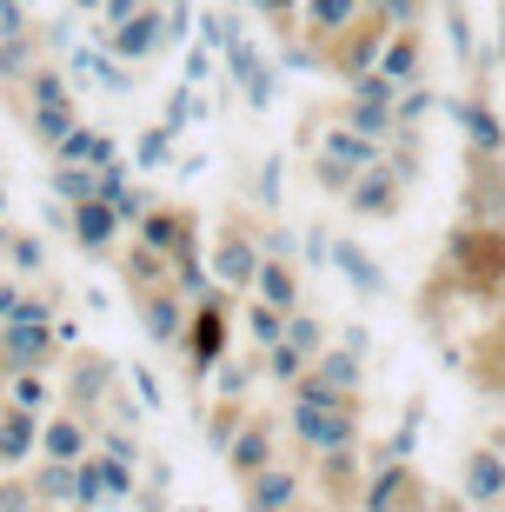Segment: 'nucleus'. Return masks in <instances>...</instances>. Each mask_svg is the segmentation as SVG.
<instances>
[{"mask_svg":"<svg viewBox=\"0 0 505 512\" xmlns=\"http://www.w3.org/2000/svg\"><path fill=\"white\" fill-rule=\"evenodd\" d=\"M300 433L313 439V446H333V453H346V446H353V426H346V413L333 406V393H326V399L313 393L300 406Z\"/></svg>","mask_w":505,"mask_h":512,"instance_id":"nucleus-1","label":"nucleus"},{"mask_svg":"<svg viewBox=\"0 0 505 512\" xmlns=\"http://www.w3.org/2000/svg\"><path fill=\"white\" fill-rule=\"evenodd\" d=\"M34 127L47 133L54 147L74 133V107H67V94H60V80H34Z\"/></svg>","mask_w":505,"mask_h":512,"instance_id":"nucleus-2","label":"nucleus"},{"mask_svg":"<svg viewBox=\"0 0 505 512\" xmlns=\"http://www.w3.org/2000/svg\"><path fill=\"white\" fill-rule=\"evenodd\" d=\"M7 360H14L20 373L47 360V320H7Z\"/></svg>","mask_w":505,"mask_h":512,"instance_id":"nucleus-3","label":"nucleus"},{"mask_svg":"<svg viewBox=\"0 0 505 512\" xmlns=\"http://www.w3.org/2000/svg\"><path fill=\"white\" fill-rule=\"evenodd\" d=\"M60 160H67V167H113V147H107V133L74 127L67 140H60Z\"/></svg>","mask_w":505,"mask_h":512,"instance_id":"nucleus-4","label":"nucleus"},{"mask_svg":"<svg viewBox=\"0 0 505 512\" xmlns=\"http://www.w3.org/2000/svg\"><path fill=\"white\" fill-rule=\"evenodd\" d=\"M326 160H333L339 173H353V167H366V160H373V140H366V133H353V127H339V133H326Z\"/></svg>","mask_w":505,"mask_h":512,"instance_id":"nucleus-5","label":"nucleus"},{"mask_svg":"<svg viewBox=\"0 0 505 512\" xmlns=\"http://www.w3.org/2000/svg\"><path fill=\"white\" fill-rule=\"evenodd\" d=\"M74 74H80V80H94L100 94H127V74H120L107 54H94V47H80V54H74Z\"/></svg>","mask_w":505,"mask_h":512,"instance_id":"nucleus-6","label":"nucleus"},{"mask_svg":"<svg viewBox=\"0 0 505 512\" xmlns=\"http://www.w3.org/2000/svg\"><path fill=\"white\" fill-rule=\"evenodd\" d=\"M153 47H160V20H153V14H140L133 27H120V34H113V54H127V60L153 54Z\"/></svg>","mask_w":505,"mask_h":512,"instance_id":"nucleus-7","label":"nucleus"},{"mask_svg":"<svg viewBox=\"0 0 505 512\" xmlns=\"http://www.w3.org/2000/svg\"><path fill=\"white\" fill-rule=\"evenodd\" d=\"M74 227H80V240H87V247H107V240H113V207H107V200H87V207H80V220H74Z\"/></svg>","mask_w":505,"mask_h":512,"instance_id":"nucleus-8","label":"nucleus"},{"mask_svg":"<svg viewBox=\"0 0 505 512\" xmlns=\"http://www.w3.org/2000/svg\"><path fill=\"white\" fill-rule=\"evenodd\" d=\"M273 506H293V479L286 473H260L253 479V512H273Z\"/></svg>","mask_w":505,"mask_h":512,"instance_id":"nucleus-9","label":"nucleus"},{"mask_svg":"<svg viewBox=\"0 0 505 512\" xmlns=\"http://www.w3.org/2000/svg\"><path fill=\"white\" fill-rule=\"evenodd\" d=\"M60 193H67L74 207H87V200H100V180L87 167H60Z\"/></svg>","mask_w":505,"mask_h":512,"instance_id":"nucleus-10","label":"nucleus"},{"mask_svg":"<svg viewBox=\"0 0 505 512\" xmlns=\"http://www.w3.org/2000/svg\"><path fill=\"white\" fill-rule=\"evenodd\" d=\"M466 486H472V493H499V486H505V466H499V459H492V453H479V459H472V473H466Z\"/></svg>","mask_w":505,"mask_h":512,"instance_id":"nucleus-11","label":"nucleus"},{"mask_svg":"<svg viewBox=\"0 0 505 512\" xmlns=\"http://www.w3.org/2000/svg\"><path fill=\"white\" fill-rule=\"evenodd\" d=\"M260 293L273 300V313L293 306V273H286V266H260Z\"/></svg>","mask_w":505,"mask_h":512,"instance_id":"nucleus-12","label":"nucleus"},{"mask_svg":"<svg viewBox=\"0 0 505 512\" xmlns=\"http://www.w3.org/2000/svg\"><path fill=\"white\" fill-rule=\"evenodd\" d=\"M47 453L54 459H80V426L74 419H54V426H47Z\"/></svg>","mask_w":505,"mask_h":512,"instance_id":"nucleus-13","label":"nucleus"},{"mask_svg":"<svg viewBox=\"0 0 505 512\" xmlns=\"http://www.w3.org/2000/svg\"><path fill=\"white\" fill-rule=\"evenodd\" d=\"M353 7H359V0H313V27H319V34H333V27L353 20Z\"/></svg>","mask_w":505,"mask_h":512,"instance_id":"nucleus-14","label":"nucleus"},{"mask_svg":"<svg viewBox=\"0 0 505 512\" xmlns=\"http://www.w3.org/2000/svg\"><path fill=\"white\" fill-rule=\"evenodd\" d=\"M386 200H393V180H386V173H379V180H366V187L353 193V207H359V213H379Z\"/></svg>","mask_w":505,"mask_h":512,"instance_id":"nucleus-15","label":"nucleus"},{"mask_svg":"<svg viewBox=\"0 0 505 512\" xmlns=\"http://www.w3.org/2000/svg\"><path fill=\"white\" fill-rule=\"evenodd\" d=\"M233 459H240V473H260V466H266V439H260V433H246Z\"/></svg>","mask_w":505,"mask_h":512,"instance_id":"nucleus-16","label":"nucleus"},{"mask_svg":"<svg viewBox=\"0 0 505 512\" xmlns=\"http://www.w3.org/2000/svg\"><path fill=\"white\" fill-rule=\"evenodd\" d=\"M27 446H34V419H27V413H14V426H7V453H27Z\"/></svg>","mask_w":505,"mask_h":512,"instance_id":"nucleus-17","label":"nucleus"},{"mask_svg":"<svg viewBox=\"0 0 505 512\" xmlns=\"http://www.w3.org/2000/svg\"><path fill=\"white\" fill-rule=\"evenodd\" d=\"M333 253H339V266H346V273H353L359 286H379V273H373V266H366V260H359L353 247H333Z\"/></svg>","mask_w":505,"mask_h":512,"instance_id":"nucleus-18","label":"nucleus"},{"mask_svg":"<svg viewBox=\"0 0 505 512\" xmlns=\"http://www.w3.org/2000/svg\"><path fill=\"white\" fill-rule=\"evenodd\" d=\"M140 20V0H107V27L120 34V27H133Z\"/></svg>","mask_w":505,"mask_h":512,"instance_id":"nucleus-19","label":"nucleus"},{"mask_svg":"<svg viewBox=\"0 0 505 512\" xmlns=\"http://www.w3.org/2000/svg\"><path fill=\"white\" fill-rule=\"evenodd\" d=\"M220 273H226V280H246V273H253V253H246V247H226Z\"/></svg>","mask_w":505,"mask_h":512,"instance_id":"nucleus-20","label":"nucleus"},{"mask_svg":"<svg viewBox=\"0 0 505 512\" xmlns=\"http://www.w3.org/2000/svg\"><path fill=\"white\" fill-rule=\"evenodd\" d=\"M14 399H20V413H34V406H40V380H34V373H14Z\"/></svg>","mask_w":505,"mask_h":512,"instance_id":"nucleus-21","label":"nucleus"},{"mask_svg":"<svg viewBox=\"0 0 505 512\" xmlns=\"http://www.w3.org/2000/svg\"><path fill=\"white\" fill-rule=\"evenodd\" d=\"M273 373L280 380H300V346H273Z\"/></svg>","mask_w":505,"mask_h":512,"instance_id":"nucleus-22","label":"nucleus"},{"mask_svg":"<svg viewBox=\"0 0 505 512\" xmlns=\"http://www.w3.org/2000/svg\"><path fill=\"white\" fill-rule=\"evenodd\" d=\"M253 333H260V340H280V313L260 306V313H253Z\"/></svg>","mask_w":505,"mask_h":512,"instance_id":"nucleus-23","label":"nucleus"},{"mask_svg":"<svg viewBox=\"0 0 505 512\" xmlns=\"http://www.w3.org/2000/svg\"><path fill=\"white\" fill-rule=\"evenodd\" d=\"M379 7H386L393 20H406V14H412V0H379Z\"/></svg>","mask_w":505,"mask_h":512,"instance_id":"nucleus-24","label":"nucleus"},{"mask_svg":"<svg viewBox=\"0 0 505 512\" xmlns=\"http://www.w3.org/2000/svg\"><path fill=\"white\" fill-rule=\"evenodd\" d=\"M260 7H273V14H280V7H286V0H260Z\"/></svg>","mask_w":505,"mask_h":512,"instance_id":"nucleus-25","label":"nucleus"},{"mask_svg":"<svg viewBox=\"0 0 505 512\" xmlns=\"http://www.w3.org/2000/svg\"><path fill=\"white\" fill-rule=\"evenodd\" d=\"M87 7H107V0H87Z\"/></svg>","mask_w":505,"mask_h":512,"instance_id":"nucleus-26","label":"nucleus"}]
</instances>
